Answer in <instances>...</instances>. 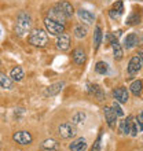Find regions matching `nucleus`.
Returning <instances> with one entry per match:
<instances>
[{
    "label": "nucleus",
    "mask_w": 143,
    "mask_h": 151,
    "mask_svg": "<svg viewBox=\"0 0 143 151\" xmlns=\"http://www.w3.org/2000/svg\"><path fill=\"white\" fill-rule=\"evenodd\" d=\"M32 26V17L26 11H21L17 17L15 24V33L18 36H24L25 33L29 32V29Z\"/></svg>",
    "instance_id": "1"
},
{
    "label": "nucleus",
    "mask_w": 143,
    "mask_h": 151,
    "mask_svg": "<svg viewBox=\"0 0 143 151\" xmlns=\"http://www.w3.org/2000/svg\"><path fill=\"white\" fill-rule=\"evenodd\" d=\"M28 41L29 44H32L35 47H44L48 41L47 32L43 29H33L28 36Z\"/></svg>",
    "instance_id": "2"
},
{
    "label": "nucleus",
    "mask_w": 143,
    "mask_h": 151,
    "mask_svg": "<svg viewBox=\"0 0 143 151\" xmlns=\"http://www.w3.org/2000/svg\"><path fill=\"white\" fill-rule=\"evenodd\" d=\"M44 26H46V30L47 33H50L51 36H61L65 33V26L56 21L51 19V18H46L44 19Z\"/></svg>",
    "instance_id": "3"
},
{
    "label": "nucleus",
    "mask_w": 143,
    "mask_h": 151,
    "mask_svg": "<svg viewBox=\"0 0 143 151\" xmlns=\"http://www.w3.org/2000/svg\"><path fill=\"white\" fill-rule=\"evenodd\" d=\"M58 132H59V136L64 137V139H70V137H74L77 131L74 128V124H70V122H65V124H61L59 128H58Z\"/></svg>",
    "instance_id": "4"
},
{
    "label": "nucleus",
    "mask_w": 143,
    "mask_h": 151,
    "mask_svg": "<svg viewBox=\"0 0 143 151\" xmlns=\"http://www.w3.org/2000/svg\"><path fill=\"white\" fill-rule=\"evenodd\" d=\"M12 139H14V142H17L18 144L25 146V144L32 143L33 137H32V135H30L28 131H20V132H15V133H14Z\"/></svg>",
    "instance_id": "5"
},
{
    "label": "nucleus",
    "mask_w": 143,
    "mask_h": 151,
    "mask_svg": "<svg viewBox=\"0 0 143 151\" xmlns=\"http://www.w3.org/2000/svg\"><path fill=\"white\" fill-rule=\"evenodd\" d=\"M142 66H143V62L140 59V56L139 55L132 56L129 59V63H128V73L129 74H136L142 69Z\"/></svg>",
    "instance_id": "6"
},
{
    "label": "nucleus",
    "mask_w": 143,
    "mask_h": 151,
    "mask_svg": "<svg viewBox=\"0 0 143 151\" xmlns=\"http://www.w3.org/2000/svg\"><path fill=\"white\" fill-rule=\"evenodd\" d=\"M109 41H110L111 48H113V52H114V59L116 60H121L123 59V48H121V44L118 43V40L116 39L114 36L109 35Z\"/></svg>",
    "instance_id": "7"
},
{
    "label": "nucleus",
    "mask_w": 143,
    "mask_h": 151,
    "mask_svg": "<svg viewBox=\"0 0 143 151\" xmlns=\"http://www.w3.org/2000/svg\"><path fill=\"white\" fill-rule=\"evenodd\" d=\"M113 96L114 99L118 102V103H127L128 99H129V93H128V89L124 87H118L116 88L114 92H113Z\"/></svg>",
    "instance_id": "8"
},
{
    "label": "nucleus",
    "mask_w": 143,
    "mask_h": 151,
    "mask_svg": "<svg viewBox=\"0 0 143 151\" xmlns=\"http://www.w3.org/2000/svg\"><path fill=\"white\" fill-rule=\"evenodd\" d=\"M48 18H51V19L56 21V22H59V24H62V25H64L65 21H66L65 14L61 11L56 6H54L52 8H50V11H48Z\"/></svg>",
    "instance_id": "9"
},
{
    "label": "nucleus",
    "mask_w": 143,
    "mask_h": 151,
    "mask_svg": "<svg viewBox=\"0 0 143 151\" xmlns=\"http://www.w3.org/2000/svg\"><path fill=\"white\" fill-rule=\"evenodd\" d=\"M77 15H79V19L83 22V24H87V25H91L94 24V19H95V17L92 14L91 11H88V10H84V8H80L79 11H77Z\"/></svg>",
    "instance_id": "10"
},
{
    "label": "nucleus",
    "mask_w": 143,
    "mask_h": 151,
    "mask_svg": "<svg viewBox=\"0 0 143 151\" xmlns=\"http://www.w3.org/2000/svg\"><path fill=\"white\" fill-rule=\"evenodd\" d=\"M103 113H105V118H106L107 125H109L110 128H114L116 127V121H117V114L114 113L113 107H105Z\"/></svg>",
    "instance_id": "11"
},
{
    "label": "nucleus",
    "mask_w": 143,
    "mask_h": 151,
    "mask_svg": "<svg viewBox=\"0 0 143 151\" xmlns=\"http://www.w3.org/2000/svg\"><path fill=\"white\" fill-rule=\"evenodd\" d=\"M56 47L59 48L61 51H66V50H69V47H70V37H69V35L64 33V35L58 36Z\"/></svg>",
    "instance_id": "12"
},
{
    "label": "nucleus",
    "mask_w": 143,
    "mask_h": 151,
    "mask_svg": "<svg viewBox=\"0 0 143 151\" xmlns=\"http://www.w3.org/2000/svg\"><path fill=\"white\" fill-rule=\"evenodd\" d=\"M55 6L64 12L66 18H70V17L74 14V8H73V6H72L69 1H61V3L55 4Z\"/></svg>",
    "instance_id": "13"
},
{
    "label": "nucleus",
    "mask_w": 143,
    "mask_h": 151,
    "mask_svg": "<svg viewBox=\"0 0 143 151\" xmlns=\"http://www.w3.org/2000/svg\"><path fill=\"white\" fill-rule=\"evenodd\" d=\"M69 148H70V151H85L87 150V142L84 137H79L74 142H72Z\"/></svg>",
    "instance_id": "14"
},
{
    "label": "nucleus",
    "mask_w": 143,
    "mask_h": 151,
    "mask_svg": "<svg viewBox=\"0 0 143 151\" xmlns=\"http://www.w3.org/2000/svg\"><path fill=\"white\" fill-rule=\"evenodd\" d=\"M65 87V83L64 81H61V83H55V84H51L50 87L46 89V95L47 96H55L58 95Z\"/></svg>",
    "instance_id": "15"
},
{
    "label": "nucleus",
    "mask_w": 143,
    "mask_h": 151,
    "mask_svg": "<svg viewBox=\"0 0 143 151\" xmlns=\"http://www.w3.org/2000/svg\"><path fill=\"white\" fill-rule=\"evenodd\" d=\"M138 43H139V37H138V35H135V33H129V35L124 39V47L127 48V50L134 48Z\"/></svg>",
    "instance_id": "16"
},
{
    "label": "nucleus",
    "mask_w": 143,
    "mask_h": 151,
    "mask_svg": "<svg viewBox=\"0 0 143 151\" xmlns=\"http://www.w3.org/2000/svg\"><path fill=\"white\" fill-rule=\"evenodd\" d=\"M85 51L83 48H76L73 51V60L76 65H84L85 63Z\"/></svg>",
    "instance_id": "17"
},
{
    "label": "nucleus",
    "mask_w": 143,
    "mask_h": 151,
    "mask_svg": "<svg viewBox=\"0 0 143 151\" xmlns=\"http://www.w3.org/2000/svg\"><path fill=\"white\" fill-rule=\"evenodd\" d=\"M131 127H132V117H128L127 119H123L118 125V131L123 135H128L131 132Z\"/></svg>",
    "instance_id": "18"
},
{
    "label": "nucleus",
    "mask_w": 143,
    "mask_h": 151,
    "mask_svg": "<svg viewBox=\"0 0 143 151\" xmlns=\"http://www.w3.org/2000/svg\"><path fill=\"white\" fill-rule=\"evenodd\" d=\"M10 77H11L12 81H21V80L24 78V70L21 66H15V68L11 69V72H10Z\"/></svg>",
    "instance_id": "19"
},
{
    "label": "nucleus",
    "mask_w": 143,
    "mask_h": 151,
    "mask_svg": "<svg viewBox=\"0 0 143 151\" xmlns=\"http://www.w3.org/2000/svg\"><path fill=\"white\" fill-rule=\"evenodd\" d=\"M90 93L91 95H94L98 100H103L105 99V93L103 91H102V88L99 87V85H90Z\"/></svg>",
    "instance_id": "20"
},
{
    "label": "nucleus",
    "mask_w": 143,
    "mask_h": 151,
    "mask_svg": "<svg viewBox=\"0 0 143 151\" xmlns=\"http://www.w3.org/2000/svg\"><path fill=\"white\" fill-rule=\"evenodd\" d=\"M0 87L4 89H12V80L11 77H7L6 74L0 73Z\"/></svg>",
    "instance_id": "21"
},
{
    "label": "nucleus",
    "mask_w": 143,
    "mask_h": 151,
    "mask_svg": "<svg viewBox=\"0 0 143 151\" xmlns=\"http://www.w3.org/2000/svg\"><path fill=\"white\" fill-rule=\"evenodd\" d=\"M102 43V29L99 26H96L95 28V32H94V50H98Z\"/></svg>",
    "instance_id": "22"
},
{
    "label": "nucleus",
    "mask_w": 143,
    "mask_h": 151,
    "mask_svg": "<svg viewBox=\"0 0 143 151\" xmlns=\"http://www.w3.org/2000/svg\"><path fill=\"white\" fill-rule=\"evenodd\" d=\"M87 33H88V28L85 26V25H77L74 28V36L77 37V39H83V37L87 36Z\"/></svg>",
    "instance_id": "23"
},
{
    "label": "nucleus",
    "mask_w": 143,
    "mask_h": 151,
    "mask_svg": "<svg viewBox=\"0 0 143 151\" xmlns=\"http://www.w3.org/2000/svg\"><path fill=\"white\" fill-rule=\"evenodd\" d=\"M142 88H143V83L140 81V80H136V81H134V83L129 85V89H131V92L134 93V95H139L140 92H142Z\"/></svg>",
    "instance_id": "24"
},
{
    "label": "nucleus",
    "mask_w": 143,
    "mask_h": 151,
    "mask_svg": "<svg viewBox=\"0 0 143 151\" xmlns=\"http://www.w3.org/2000/svg\"><path fill=\"white\" fill-rule=\"evenodd\" d=\"M84 121H85V113H83V111L76 113L73 115V119H72V122L74 124V125H77V127H81L84 124Z\"/></svg>",
    "instance_id": "25"
},
{
    "label": "nucleus",
    "mask_w": 143,
    "mask_h": 151,
    "mask_svg": "<svg viewBox=\"0 0 143 151\" xmlns=\"http://www.w3.org/2000/svg\"><path fill=\"white\" fill-rule=\"evenodd\" d=\"M41 147H43L44 150H55V148H58V143L52 139H47L41 143Z\"/></svg>",
    "instance_id": "26"
},
{
    "label": "nucleus",
    "mask_w": 143,
    "mask_h": 151,
    "mask_svg": "<svg viewBox=\"0 0 143 151\" xmlns=\"http://www.w3.org/2000/svg\"><path fill=\"white\" fill-rule=\"evenodd\" d=\"M140 22V15L138 14V12H132L131 15L127 18V22L125 24L127 25H136Z\"/></svg>",
    "instance_id": "27"
},
{
    "label": "nucleus",
    "mask_w": 143,
    "mask_h": 151,
    "mask_svg": "<svg viewBox=\"0 0 143 151\" xmlns=\"http://www.w3.org/2000/svg\"><path fill=\"white\" fill-rule=\"evenodd\" d=\"M107 70H109V68H107V63H105V62H98L95 66V72L99 73V74H106Z\"/></svg>",
    "instance_id": "28"
},
{
    "label": "nucleus",
    "mask_w": 143,
    "mask_h": 151,
    "mask_svg": "<svg viewBox=\"0 0 143 151\" xmlns=\"http://www.w3.org/2000/svg\"><path fill=\"white\" fill-rule=\"evenodd\" d=\"M111 107H113L114 113L117 114V117H123V115H124L123 109L120 107V104H118V102H117V100H114V102H113V104H111Z\"/></svg>",
    "instance_id": "29"
},
{
    "label": "nucleus",
    "mask_w": 143,
    "mask_h": 151,
    "mask_svg": "<svg viewBox=\"0 0 143 151\" xmlns=\"http://www.w3.org/2000/svg\"><path fill=\"white\" fill-rule=\"evenodd\" d=\"M113 8H114V10H117V11H118L120 14H123V12H124L123 1H121V0H118V1H116V3L113 4Z\"/></svg>",
    "instance_id": "30"
},
{
    "label": "nucleus",
    "mask_w": 143,
    "mask_h": 151,
    "mask_svg": "<svg viewBox=\"0 0 143 151\" xmlns=\"http://www.w3.org/2000/svg\"><path fill=\"white\" fill-rule=\"evenodd\" d=\"M109 15H110V18H113V19H120V17L123 15V14H120L117 10H114V8H111L110 11H109Z\"/></svg>",
    "instance_id": "31"
},
{
    "label": "nucleus",
    "mask_w": 143,
    "mask_h": 151,
    "mask_svg": "<svg viewBox=\"0 0 143 151\" xmlns=\"http://www.w3.org/2000/svg\"><path fill=\"white\" fill-rule=\"evenodd\" d=\"M100 140H102V135H99V136H98V139H96L95 144L92 146L91 151H99V150H100Z\"/></svg>",
    "instance_id": "32"
},
{
    "label": "nucleus",
    "mask_w": 143,
    "mask_h": 151,
    "mask_svg": "<svg viewBox=\"0 0 143 151\" xmlns=\"http://www.w3.org/2000/svg\"><path fill=\"white\" fill-rule=\"evenodd\" d=\"M138 121H139V122H140V124H142V125H143V111L140 113L139 115H138Z\"/></svg>",
    "instance_id": "33"
}]
</instances>
